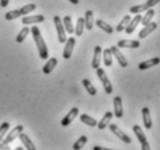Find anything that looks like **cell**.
<instances>
[{"instance_id":"obj_1","label":"cell","mask_w":160,"mask_h":150,"mask_svg":"<svg viewBox=\"0 0 160 150\" xmlns=\"http://www.w3.org/2000/svg\"><path fill=\"white\" fill-rule=\"evenodd\" d=\"M30 32L32 34V39H34L35 43H36L40 57L42 59H47L49 57V50H48V47H47V43H45V41H44L43 36L41 34L40 28L37 27L36 24H34L32 27V29H30Z\"/></svg>"},{"instance_id":"obj_2","label":"cell","mask_w":160,"mask_h":150,"mask_svg":"<svg viewBox=\"0 0 160 150\" xmlns=\"http://www.w3.org/2000/svg\"><path fill=\"white\" fill-rule=\"evenodd\" d=\"M36 9V5L35 4H28V5H24L23 7L19 8V9H14V11H9L5 14V19L6 20H14V19H18L20 16H24V15H28L29 13L34 12Z\"/></svg>"},{"instance_id":"obj_3","label":"cell","mask_w":160,"mask_h":150,"mask_svg":"<svg viewBox=\"0 0 160 150\" xmlns=\"http://www.w3.org/2000/svg\"><path fill=\"white\" fill-rule=\"evenodd\" d=\"M23 132V126L22 125H18L13 129L9 130V133H7L6 137L2 138V141L0 142V149H8V144L12 143L15 138L19 137L20 133Z\"/></svg>"},{"instance_id":"obj_4","label":"cell","mask_w":160,"mask_h":150,"mask_svg":"<svg viewBox=\"0 0 160 150\" xmlns=\"http://www.w3.org/2000/svg\"><path fill=\"white\" fill-rule=\"evenodd\" d=\"M96 75H98V77H99V79H100V81L102 83V86H103L104 89V92L107 94H112V91H114V89H112V83H110V80H109L108 76L106 75V72H104L103 69H101L100 66L96 69Z\"/></svg>"},{"instance_id":"obj_5","label":"cell","mask_w":160,"mask_h":150,"mask_svg":"<svg viewBox=\"0 0 160 150\" xmlns=\"http://www.w3.org/2000/svg\"><path fill=\"white\" fill-rule=\"evenodd\" d=\"M132 130H133V133H135V135H136V137L138 138V141H139L140 146H142V150L151 149L150 143H148V138H146V135L144 134V132H143V129L140 128V126L135 125V126L132 127Z\"/></svg>"},{"instance_id":"obj_6","label":"cell","mask_w":160,"mask_h":150,"mask_svg":"<svg viewBox=\"0 0 160 150\" xmlns=\"http://www.w3.org/2000/svg\"><path fill=\"white\" fill-rule=\"evenodd\" d=\"M53 23H55V27H56L57 30V36H58V41L59 43H65L66 42V32H65L64 24H63V21L58 15L53 16Z\"/></svg>"},{"instance_id":"obj_7","label":"cell","mask_w":160,"mask_h":150,"mask_svg":"<svg viewBox=\"0 0 160 150\" xmlns=\"http://www.w3.org/2000/svg\"><path fill=\"white\" fill-rule=\"evenodd\" d=\"M108 126H109V129H110V132H112V134L115 135L116 137L120 138L121 141H123V142L127 143V144H130V143H131V138L129 137L128 135L125 134L123 130H121L117 125H115V123H109Z\"/></svg>"},{"instance_id":"obj_8","label":"cell","mask_w":160,"mask_h":150,"mask_svg":"<svg viewBox=\"0 0 160 150\" xmlns=\"http://www.w3.org/2000/svg\"><path fill=\"white\" fill-rule=\"evenodd\" d=\"M74 45H76V39L73 36L68 37V40H66V42H65V47H64V50H63V57H64V59H70L71 58Z\"/></svg>"},{"instance_id":"obj_9","label":"cell","mask_w":160,"mask_h":150,"mask_svg":"<svg viewBox=\"0 0 160 150\" xmlns=\"http://www.w3.org/2000/svg\"><path fill=\"white\" fill-rule=\"evenodd\" d=\"M110 50H112V56L117 59L118 64H120L122 68H127V66H128V61H127V58L124 57L123 54L120 51V48H118L117 45H112V47H110Z\"/></svg>"},{"instance_id":"obj_10","label":"cell","mask_w":160,"mask_h":150,"mask_svg":"<svg viewBox=\"0 0 160 150\" xmlns=\"http://www.w3.org/2000/svg\"><path fill=\"white\" fill-rule=\"evenodd\" d=\"M78 114H79V108H78V107H73V108H71V111H68V113L65 115L64 118L62 119V126L63 127L70 126V125L72 123L73 120L78 116Z\"/></svg>"},{"instance_id":"obj_11","label":"cell","mask_w":160,"mask_h":150,"mask_svg":"<svg viewBox=\"0 0 160 150\" xmlns=\"http://www.w3.org/2000/svg\"><path fill=\"white\" fill-rule=\"evenodd\" d=\"M45 18L42 14H38V15H24V18L21 19V22L22 24H26V26H29V24H37L41 23V22H44Z\"/></svg>"},{"instance_id":"obj_12","label":"cell","mask_w":160,"mask_h":150,"mask_svg":"<svg viewBox=\"0 0 160 150\" xmlns=\"http://www.w3.org/2000/svg\"><path fill=\"white\" fill-rule=\"evenodd\" d=\"M157 27H158V24L156 23V22H150V23L145 24L144 27H143V29L139 32V34H138V37L139 39H145V37H148L150 34H152L154 30L157 29Z\"/></svg>"},{"instance_id":"obj_13","label":"cell","mask_w":160,"mask_h":150,"mask_svg":"<svg viewBox=\"0 0 160 150\" xmlns=\"http://www.w3.org/2000/svg\"><path fill=\"white\" fill-rule=\"evenodd\" d=\"M114 115L117 119H121L123 116V104H122V98L120 96L114 98Z\"/></svg>"},{"instance_id":"obj_14","label":"cell","mask_w":160,"mask_h":150,"mask_svg":"<svg viewBox=\"0 0 160 150\" xmlns=\"http://www.w3.org/2000/svg\"><path fill=\"white\" fill-rule=\"evenodd\" d=\"M118 48H130V49H137L140 47V42L137 40H121L117 42Z\"/></svg>"},{"instance_id":"obj_15","label":"cell","mask_w":160,"mask_h":150,"mask_svg":"<svg viewBox=\"0 0 160 150\" xmlns=\"http://www.w3.org/2000/svg\"><path fill=\"white\" fill-rule=\"evenodd\" d=\"M101 56H102V49H101L100 45H96L94 48V55H93V59H92V68L93 69H98L100 66L101 63Z\"/></svg>"},{"instance_id":"obj_16","label":"cell","mask_w":160,"mask_h":150,"mask_svg":"<svg viewBox=\"0 0 160 150\" xmlns=\"http://www.w3.org/2000/svg\"><path fill=\"white\" fill-rule=\"evenodd\" d=\"M140 20H142V15L139 14H136V16L133 18V19H131L130 20V22L128 23V26L125 27V33L127 34H132V33L135 32V29H136V27L138 26V24L140 23Z\"/></svg>"},{"instance_id":"obj_17","label":"cell","mask_w":160,"mask_h":150,"mask_svg":"<svg viewBox=\"0 0 160 150\" xmlns=\"http://www.w3.org/2000/svg\"><path fill=\"white\" fill-rule=\"evenodd\" d=\"M158 64H160V58L159 57H154V58H151V59H148V61L140 62L138 68H139V70H148Z\"/></svg>"},{"instance_id":"obj_18","label":"cell","mask_w":160,"mask_h":150,"mask_svg":"<svg viewBox=\"0 0 160 150\" xmlns=\"http://www.w3.org/2000/svg\"><path fill=\"white\" fill-rule=\"evenodd\" d=\"M19 138H20V141L22 142V144H23L24 149H28V150H35L36 149L35 144L32 143V141L29 138V136L27 134H24V133H20Z\"/></svg>"},{"instance_id":"obj_19","label":"cell","mask_w":160,"mask_h":150,"mask_svg":"<svg viewBox=\"0 0 160 150\" xmlns=\"http://www.w3.org/2000/svg\"><path fill=\"white\" fill-rule=\"evenodd\" d=\"M142 116H143V122H144V127L146 129H151L152 128V120H151V114L150 110L148 107H144L142 110Z\"/></svg>"},{"instance_id":"obj_20","label":"cell","mask_w":160,"mask_h":150,"mask_svg":"<svg viewBox=\"0 0 160 150\" xmlns=\"http://www.w3.org/2000/svg\"><path fill=\"white\" fill-rule=\"evenodd\" d=\"M112 116H114V113H112V112H107V113L102 116V119H101L100 121L98 122V125H96L98 128H99L100 130L104 129V128L110 123V120L112 119Z\"/></svg>"},{"instance_id":"obj_21","label":"cell","mask_w":160,"mask_h":150,"mask_svg":"<svg viewBox=\"0 0 160 150\" xmlns=\"http://www.w3.org/2000/svg\"><path fill=\"white\" fill-rule=\"evenodd\" d=\"M57 64H58V61H57V58H55V57H52V58H49L48 62L44 64L42 71H43V73H45V75H49V73H51L52 71H53V69L56 68Z\"/></svg>"},{"instance_id":"obj_22","label":"cell","mask_w":160,"mask_h":150,"mask_svg":"<svg viewBox=\"0 0 160 150\" xmlns=\"http://www.w3.org/2000/svg\"><path fill=\"white\" fill-rule=\"evenodd\" d=\"M85 28L87 30H92L93 26H94V14H93V11H86L85 13Z\"/></svg>"},{"instance_id":"obj_23","label":"cell","mask_w":160,"mask_h":150,"mask_svg":"<svg viewBox=\"0 0 160 150\" xmlns=\"http://www.w3.org/2000/svg\"><path fill=\"white\" fill-rule=\"evenodd\" d=\"M95 24L100 29H102L104 33H107V34H112L114 33V28H112V26L109 23H107V22H104L103 20H101V19H98L95 21Z\"/></svg>"},{"instance_id":"obj_24","label":"cell","mask_w":160,"mask_h":150,"mask_svg":"<svg viewBox=\"0 0 160 150\" xmlns=\"http://www.w3.org/2000/svg\"><path fill=\"white\" fill-rule=\"evenodd\" d=\"M63 24H64L65 32L68 33V34H73L74 33V28H73V23H72V19L70 15H65L63 18Z\"/></svg>"},{"instance_id":"obj_25","label":"cell","mask_w":160,"mask_h":150,"mask_svg":"<svg viewBox=\"0 0 160 150\" xmlns=\"http://www.w3.org/2000/svg\"><path fill=\"white\" fill-rule=\"evenodd\" d=\"M80 121L85 123V125H87L88 127H95L98 125V121H96L95 119L89 116L88 114H81L80 115Z\"/></svg>"},{"instance_id":"obj_26","label":"cell","mask_w":160,"mask_h":150,"mask_svg":"<svg viewBox=\"0 0 160 150\" xmlns=\"http://www.w3.org/2000/svg\"><path fill=\"white\" fill-rule=\"evenodd\" d=\"M102 56H103L104 65H106L107 68L112 66V50H110V48L104 49L103 53H102Z\"/></svg>"},{"instance_id":"obj_27","label":"cell","mask_w":160,"mask_h":150,"mask_svg":"<svg viewBox=\"0 0 160 150\" xmlns=\"http://www.w3.org/2000/svg\"><path fill=\"white\" fill-rule=\"evenodd\" d=\"M84 28H85V19L84 18H78L76 28H74V34H76L77 36H81L82 33H84Z\"/></svg>"},{"instance_id":"obj_28","label":"cell","mask_w":160,"mask_h":150,"mask_svg":"<svg viewBox=\"0 0 160 150\" xmlns=\"http://www.w3.org/2000/svg\"><path fill=\"white\" fill-rule=\"evenodd\" d=\"M154 16V9L153 8H150V9H148L146 11V13H145L144 16H142V20H140V23L143 24V26H145V24L150 23L151 21H152V18Z\"/></svg>"},{"instance_id":"obj_29","label":"cell","mask_w":160,"mask_h":150,"mask_svg":"<svg viewBox=\"0 0 160 150\" xmlns=\"http://www.w3.org/2000/svg\"><path fill=\"white\" fill-rule=\"evenodd\" d=\"M29 33H30V28H29V27H23V28L19 32L18 36H16V42H18V43H22V42L26 40V37L29 35Z\"/></svg>"},{"instance_id":"obj_30","label":"cell","mask_w":160,"mask_h":150,"mask_svg":"<svg viewBox=\"0 0 160 150\" xmlns=\"http://www.w3.org/2000/svg\"><path fill=\"white\" fill-rule=\"evenodd\" d=\"M130 20H131V16L130 15H124V18L121 20V22L118 24H117V27H116V32L121 33V32H123L124 29H125V27L128 26V23L130 22Z\"/></svg>"},{"instance_id":"obj_31","label":"cell","mask_w":160,"mask_h":150,"mask_svg":"<svg viewBox=\"0 0 160 150\" xmlns=\"http://www.w3.org/2000/svg\"><path fill=\"white\" fill-rule=\"evenodd\" d=\"M88 138L86 135H82V136H80L78 140H77L76 142H74V144H73V149L74 150H79L81 149V148H84V146L87 143Z\"/></svg>"},{"instance_id":"obj_32","label":"cell","mask_w":160,"mask_h":150,"mask_svg":"<svg viewBox=\"0 0 160 150\" xmlns=\"http://www.w3.org/2000/svg\"><path fill=\"white\" fill-rule=\"evenodd\" d=\"M82 85H84V87L86 89V91H87L91 96H95L96 92H98V91H96V89L93 86V84L88 80V79H82Z\"/></svg>"},{"instance_id":"obj_33","label":"cell","mask_w":160,"mask_h":150,"mask_svg":"<svg viewBox=\"0 0 160 150\" xmlns=\"http://www.w3.org/2000/svg\"><path fill=\"white\" fill-rule=\"evenodd\" d=\"M9 130V123L8 122H4L0 125V142L2 141V138L6 136V134L8 133Z\"/></svg>"},{"instance_id":"obj_34","label":"cell","mask_w":160,"mask_h":150,"mask_svg":"<svg viewBox=\"0 0 160 150\" xmlns=\"http://www.w3.org/2000/svg\"><path fill=\"white\" fill-rule=\"evenodd\" d=\"M9 4V0H0V7L6 8Z\"/></svg>"},{"instance_id":"obj_35","label":"cell","mask_w":160,"mask_h":150,"mask_svg":"<svg viewBox=\"0 0 160 150\" xmlns=\"http://www.w3.org/2000/svg\"><path fill=\"white\" fill-rule=\"evenodd\" d=\"M94 150H108V148H103V147H99V146H95L93 148Z\"/></svg>"},{"instance_id":"obj_36","label":"cell","mask_w":160,"mask_h":150,"mask_svg":"<svg viewBox=\"0 0 160 150\" xmlns=\"http://www.w3.org/2000/svg\"><path fill=\"white\" fill-rule=\"evenodd\" d=\"M71 4H73V5H78L79 4V0H68Z\"/></svg>"},{"instance_id":"obj_37","label":"cell","mask_w":160,"mask_h":150,"mask_svg":"<svg viewBox=\"0 0 160 150\" xmlns=\"http://www.w3.org/2000/svg\"><path fill=\"white\" fill-rule=\"evenodd\" d=\"M24 148H21V147H16L15 148V150H23Z\"/></svg>"}]
</instances>
